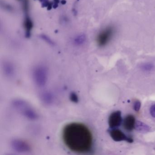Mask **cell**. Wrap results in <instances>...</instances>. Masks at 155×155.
<instances>
[{"label":"cell","instance_id":"obj_14","mask_svg":"<svg viewBox=\"0 0 155 155\" xmlns=\"http://www.w3.org/2000/svg\"><path fill=\"white\" fill-rule=\"evenodd\" d=\"M150 115L153 117L155 118V104L151 106L150 109Z\"/></svg>","mask_w":155,"mask_h":155},{"label":"cell","instance_id":"obj_5","mask_svg":"<svg viewBox=\"0 0 155 155\" xmlns=\"http://www.w3.org/2000/svg\"><path fill=\"white\" fill-rule=\"evenodd\" d=\"M12 147L17 152H28L30 151L31 147L28 143L20 139H14L11 143Z\"/></svg>","mask_w":155,"mask_h":155},{"label":"cell","instance_id":"obj_10","mask_svg":"<svg viewBox=\"0 0 155 155\" xmlns=\"http://www.w3.org/2000/svg\"><path fill=\"white\" fill-rule=\"evenodd\" d=\"M41 98L42 101L47 104H51L53 101V96L49 92H44L41 95Z\"/></svg>","mask_w":155,"mask_h":155},{"label":"cell","instance_id":"obj_8","mask_svg":"<svg viewBox=\"0 0 155 155\" xmlns=\"http://www.w3.org/2000/svg\"><path fill=\"white\" fill-rule=\"evenodd\" d=\"M136 120L133 115H129L125 117L124 120V128L128 131H131L135 127Z\"/></svg>","mask_w":155,"mask_h":155},{"label":"cell","instance_id":"obj_15","mask_svg":"<svg viewBox=\"0 0 155 155\" xmlns=\"http://www.w3.org/2000/svg\"><path fill=\"white\" fill-rule=\"evenodd\" d=\"M71 98L73 101H78V97H77L76 94L72 93L71 96Z\"/></svg>","mask_w":155,"mask_h":155},{"label":"cell","instance_id":"obj_7","mask_svg":"<svg viewBox=\"0 0 155 155\" xmlns=\"http://www.w3.org/2000/svg\"><path fill=\"white\" fill-rule=\"evenodd\" d=\"M122 121L121 113L120 111H115L110 114L108 120V124L111 128L119 127Z\"/></svg>","mask_w":155,"mask_h":155},{"label":"cell","instance_id":"obj_3","mask_svg":"<svg viewBox=\"0 0 155 155\" xmlns=\"http://www.w3.org/2000/svg\"><path fill=\"white\" fill-rule=\"evenodd\" d=\"M33 78L37 86L42 87L46 85L48 78V72L46 68L39 66L33 71Z\"/></svg>","mask_w":155,"mask_h":155},{"label":"cell","instance_id":"obj_1","mask_svg":"<svg viewBox=\"0 0 155 155\" xmlns=\"http://www.w3.org/2000/svg\"><path fill=\"white\" fill-rule=\"evenodd\" d=\"M62 138L67 147L74 152L85 153L92 148V134L82 123L73 122L66 125L62 131Z\"/></svg>","mask_w":155,"mask_h":155},{"label":"cell","instance_id":"obj_12","mask_svg":"<svg viewBox=\"0 0 155 155\" xmlns=\"http://www.w3.org/2000/svg\"><path fill=\"white\" fill-rule=\"evenodd\" d=\"M154 67L153 64H150V63H147V64H144L142 65L141 67V68L146 71H151L154 68Z\"/></svg>","mask_w":155,"mask_h":155},{"label":"cell","instance_id":"obj_13","mask_svg":"<svg viewBox=\"0 0 155 155\" xmlns=\"http://www.w3.org/2000/svg\"><path fill=\"white\" fill-rule=\"evenodd\" d=\"M141 107V103L139 101H135L133 105V109L136 111H138L140 109Z\"/></svg>","mask_w":155,"mask_h":155},{"label":"cell","instance_id":"obj_6","mask_svg":"<svg viewBox=\"0 0 155 155\" xmlns=\"http://www.w3.org/2000/svg\"><path fill=\"white\" fill-rule=\"evenodd\" d=\"M109 134L112 139L115 141H121L123 140L132 143L133 140L131 138L127 137L121 130L118 129H112L109 131Z\"/></svg>","mask_w":155,"mask_h":155},{"label":"cell","instance_id":"obj_11","mask_svg":"<svg viewBox=\"0 0 155 155\" xmlns=\"http://www.w3.org/2000/svg\"><path fill=\"white\" fill-rule=\"evenodd\" d=\"M4 71L6 73V75L8 76H12V74L14 72V70H13V67L11 65L7 64L5 66L4 68Z\"/></svg>","mask_w":155,"mask_h":155},{"label":"cell","instance_id":"obj_9","mask_svg":"<svg viewBox=\"0 0 155 155\" xmlns=\"http://www.w3.org/2000/svg\"><path fill=\"white\" fill-rule=\"evenodd\" d=\"M135 128L136 130L141 133H147L150 130L148 126L141 121H137L135 123Z\"/></svg>","mask_w":155,"mask_h":155},{"label":"cell","instance_id":"obj_4","mask_svg":"<svg viewBox=\"0 0 155 155\" xmlns=\"http://www.w3.org/2000/svg\"><path fill=\"white\" fill-rule=\"evenodd\" d=\"M115 32L113 26H109L102 31L98 36L97 41L100 47H104L109 42Z\"/></svg>","mask_w":155,"mask_h":155},{"label":"cell","instance_id":"obj_2","mask_svg":"<svg viewBox=\"0 0 155 155\" xmlns=\"http://www.w3.org/2000/svg\"><path fill=\"white\" fill-rule=\"evenodd\" d=\"M13 104L14 107L20 110L22 115L27 118L31 120H34L38 118V114L25 101L18 100L14 101Z\"/></svg>","mask_w":155,"mask_h":155}]
</instances>
